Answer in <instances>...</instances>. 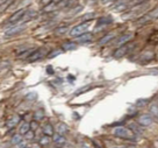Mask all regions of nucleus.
Returning <instances> with one entry per match:
<instances>
[{
  "label": "nucleus",
  "instance_id": "obj_30",
  "mask_svg": "<svg viewBox=\"0 0 158 148\" xmlns=\"http://www.w3.org/2000/svg\"><path fill=\"white\" fill-rule=\"evenodd\" d=\"M89 88H91V86H89V85H87V86H85V88H81V89H79L78 91H77V95H80V93H82V92L87 91Z\"/></svg>",
  "mask_w": 158,
  "mask_h": 148
},
{
  "label": "nucleus",
  "instance_id": "obj_26",
  "mask_svg": "<svg viewBox=\"0 0 158 148\" xmlns=\"http://www.w3.org/2000/svg\"><path fill=\"white\" fill-rule=\"evenodd\" d=\"M29 126H30V130H31V131H35V130H36V127L38 126L37 120H33V121H30V123H29Z\"/></svg>",
  "mask_w": 158,
  "mask_h": 148
},
{
  "label": "nucleus",
  "instance_id": "obj_16",
  "mask_svg": "<svg viewBox=\"0 0 158 148\" xmlns=\"http://www.w3.org/2000/svg\"><path fill=\"white\" fill-rule=\"evenodd\" d=\"M21 141H22V135H21L20 133H17V134H15V135H13V137H12L10 144H12V145H16V146H17Z\"/></svg>",
  "mask_w": 158,
  "mask_h": 148
},
{
  "label": "nucleus",
  "instance_id": "obj_2",
  "mask_svg": "<svg viewBox=\"0 0 158 148\" xmlns=\"http://www.w3.org/2000/svg\"><path fill=\"white\" fill-rule=\"evenodd\" d=\"M89 27V22H81L77 26H75L71 30H70V35L73 37H77L79 35H81L82 33H85Z\"/></svg>",
  "mask_w": 158,
  "mask_h": 148
},
{
  "label": "nucleus",
  "instance_id": "obj_23",
  "mask_svg": "<svg viewBox=\"0 0 158 148\" xmlns=\"http://www.w3.org/2000/svg\"><path fill=\"white\" fill-rule=\"evenodd\" d=\"M113 20L112 19H109V18H102V19H100L99 21H98V25H105V23H110Z\"/></svg>",
  "mask_w": 158,
  "mask_h": 148
},
{
  "label": "nucleus",
  "instance_id": "obj_15",
  "mask_svg": "<svg viewBox=\"0 0 158 148\" xmlns=\"http://www.w3.org/2000/svg\"><path fill=\"white\" fill-rule=\"evenodd\" d=\"M30 130V126H29V123H24V124H22L21 126H20V130H19V133L21 134V135H24L28 131Z\"/></svg>",
  "mask_w": 158,
  "mask_h": 148
},
{
  "label": "nucleus",
  "instance_id": "obj_8",
  "mask_svg": "<svg viewBox=\"0 0 158 148\" xmlns=\"http://www.w3.org/2000/svg\"><path fill=\"white\" fill-rule=\"evenodd\" d=\"M92 39H93V34H92V33H87V32H85V33H82L81 35L77 36V41L80 42V43L89 42Z\"/></svg>",
  "mask_w": 158,
  "mask_h": 148
},
{
  "label": "nucleus",
  "instance_id": "obj_3",
  "mask_svg": "<svg viewBox=\"0 0 158 148\" xmlns=\"http://www.w3.org/2000/svg\"><path fill=\"white\" fill-rule=\"evenodd\" d=\"M154 123V118L150 114H142L137 119V124L141 126H150Z\"/></svg>",
  "mask_w": 158,
  "mask_h": 148
},
{
  "label": "nucleus",
  "instance_id": "obj_10",
  "mask_svg": "<svg viewBox=\"0 0 158 148\" xmlns=\"http://www.w3.org/2000/svg\"><path fill=\"white\" fill-rule=\"evenodd\" d=\"M128 51V47L126 46V44H123V46H120L116 50H115V53H114V57H116V58H119V57H122Z\"/></svg>",
  "mask_w": 158,
  "mask_h": 148
},
{
  "label": "nucleus",
  "instance_id": "obj_20",
  "mask_svg": "<svg viewBox=\"0 0 158 148\" xmlns=\"http://www.w3.org/2000/svg\"><path fill=\"white\" fill-rule=\"evenodd\" d=\"M68 32V26H61L56 29V34L58 35H62V34H65Z\"/></svg>",
  "mask_w": 158,
  "mask_h": 148
},
{
  "label": "nucleus",
  "instance_id": "obj_13",
  "mask_svg": "<svg viewBox=\"0 0 158 148\" xmlns=\"http://www.w3.org/2000/svg\"><path fill=\"white\" fill-rule=\"evenodd\" d=\"M43 133L45 134V135H49V137H51V135H54V127H52V125L51 124H45L44 126H43Z\"/></svg>",
  "mask_w": 158,
  "mask_h": 148
},
{
  "label": "nucleus",
  "instance_id": "obj_28",
  "mask_svg": "<svg viewBox=\"0 0 158 148\" xmlns=\"http://www.w3.org/2000/svg\"><path fill=\"white\" fill-rule=\"evenodd\" d=\"M52 1H54V0H41V5L44 6V7H47V6H49Z\"/></svg>",
  "mask_w": 158,
  "mask_h": 148
},
{
  "label": "nucleus",
  "instance_id": "obj_29",
  "mask_svg": "<svg viewBox=\"0 0 158 148\" xmlns=\"http://www.w3.org/2000/svg\"><path fill=\"white\" fill-rule=\"evenodd\" d=\"M157 12H158V9H157V8H155V9L152 11V12H150V13H149V15H150V18H151V19H155V18L157 16Z\"/></svg>",
  "mask_w": 158,
  "mask_h": 148
},
{
  "label": "nucleus",
  "instance_id": "obj_5",
  "mask_svg": "<svg viewBox=\"0 0 158 148\" xmlns=\"http://www.w3.org/2000/svg\"><path fill=\"white\" fill-rule=\"evenodd\" d=\"M26 14V9H20V11H16L10 18H9V23H14V22H17V21H20L22 18H23V15Z\"/></svg>",
  "mask_w": 158,
  "mask_h": 148
},
{
  "label": "nucleus",
  "instance_id": "obj_14",
  "mask_svg": "<svg viewBox=\"0 0 158 148\" xmlns=\"http://www.w3.org/2000/svg\"><path fill=\"white\" fill-rule=\"evenodd\" d=\"M54 142H55V144H57V145H63V144H65V142H66V139L63 137V134L57 133V134H55V135H54Z\"/></svg>",
  "mask_w": 158,
  "mask_h": 148
},
{
  "label": "nucleus",
  "instance_id": "obj_27",
  "mask_svg": "<svg viewBox=\"0 0 158 148\" xmlns=\"http://www.w3.org/2000/svg\"><path fill=\"white\" fill-rule=\"evenodd\" d=\"M126 8H127V5H126V4H120V5H117V6L114 7L115 11H123V9H126Z\"/></svg>",
  "mask_w": 158,
  "mask_h": 148
},
{
  "label": "nucleus",
  "instance_id": "obj_11",
  "mask_svg": "<svg viewBox=\"0 0 158 148\" xmlns=\"http://www.w3.org/2000/svg\"><path fill=\"white\" fill-rule=\"evenodd\" d=\"M56 131H57V133H59V134H65V133L69 132V127H68V125H65L64 123H59V124L56 126Z\"/></svg>",
  "mask_w": 158,
  "mask_h": 148
},
{
  "label": "nucleus",
  "instance_id": "obj_24",
  "mask_svg": "<svg viewBox=\"0 0 158 148\" xmlns=\"http://www.w3.org/2000/svg\"><path fill=\"white\" fill-rule=\"evenodd\" d=\"M24 137H26V139H27V140H33V139H34V131L29 130V131L24 134Z\"/></svg>",
  "mask_w": 158,
  "mask_h": 148
},
{
  "label": "nucleus",
  "instance_id": "obj_9",
  "mask_svg": "<svg viewBox=\"0 0 158 148\" xmlns=\"http://www.w3.org/2000/svg\"><path fill=\"white\" fill-rule=\"evenodd\" d=\"M130 39H131V35H130V34H123L122 36H120V37L115 41V46H117V47L123 46V44H126Z\"/></svg>",
  "mask_w": 158,
  "mask_h": 148
},
{
  "label": "nucleus",
  "instance_id": "obj_18",
  "mask_svg": "<svg viewBox=\"0 0 158 148\" xmlns=\"http://www.w3.org/2000/svg\"><path fill=\"white\" fill-rule=\"evenodd\" d=\"M76 48H77V44H76L75 42H68V43H65V44L63 46V49L66 50V51L73 50V49H76Z\"/></svg>",
  "mask_w": 158,
  "mask_h": 148
},
{
  "label": "nucleus",
  "instance_id": "obj_19",
  "mask_svg": "<svg viewBox=\"0 0 158 148\" xmlns=\"http://www.w3.org/2000/svg\"><path fill=\"white\" fill-rule=\"evenodd\" d=\"M49 142H50L49 135H45V134H44V137H42V138L40 139V145H42V146H45V145H48Z\"/></svg>",
  "mask_w": 158,
  "mask_h": 148
},
{
  "label": "nucleus",
  "instance_id": "obj_22",
  "mask_svg": "<svg viewBox=\"0 0 158 148\" xmlns=\"http://www.w3.org/2000/svg\"><path fill=\"white\" fill-rule=\"evenodd\" d=\"M34 117H35V120H41L43 117H44V113H43V111H36L35 112V114H34Z\"/></svg>",
  "mask_w": 158,
  "mask_h": 148
},
{
  "label": "nucleus",
  "instance_id": "obj_1",
  "mask_svg": "<svg viewBox=\"0 0 158 148\" xmlns=\"http://www.w3.org/2000/svg\"><path fill=\"white\" fill-rule=\"evenodd\" d=\"M114 135L121 138V139H124V140H131V141H135L136 140V135L134 134V132L127 127H116L114 128Z\"/></svg>",
  "mask_w": 158,
  "mask_h": 148
},
{
  "label": "nucleus",
  "instance_id": "obj_25",
  "mask_svg": "<svg viewBox=\"0 0 158 148\" xmlns=\"http://www.w3.org/2000/svg\"><path fill=\"white\" fill-rule=\"evenodd\" d=\"M150 19H151V18H150V15L148 14V15H144V16H142V18H141V19H140V20H138L137 22H138V23H144V22L149 21Z\"/></svg>",
  "mask_w": 158,
  "mask_h": 148
},
{
  "label": "nucleus",
  "instance_id": "obj_32",
  "mask_svg": "<svg viewBox=\"0 0 158 148\" xmlns=\"http://www.w3.org/2000/svg\"><path fill=\"white\" fill-rule=\"evenodd\" d=\"M36 97H37V95H36V93H35V92H31V93H29V95H28V96H27V97H26V98H27V99H29V100H30V99H35V98H36Z\"/></svg>",
  "mask_w": 158,
  "mask_h": 148
},
{
  "label": "nucleus",
  "instance_id": "obj_12",
  "mask_svg": "<svg viewBox=\"0 0 158 148\" xmlns=\"http://www.w3.org/2000/svg\"><path fill=\"white\" fill-rule=\"evenodd\" d=\"M113 37H114V34H113V33H108V34H106V35H105L102 39H100L98 43H99L100 46H103V44L108 43V42H109V41H110Z\"/></svg>",
  "mask_w": 158,
  "mask_h": 148
},
{
  "label": "nucleus",
  "instance_id": "obj_4",
  "mask_svg": "<svg viewBox=\"0 0 158 148\" xmlns=\"http://www.w3.org/2000/svg\"><path fill=\"white\" fill-rule=\"evenodd\" d=\"M44 55V50L43 49H37V50H34L30 53V55L28 56V61L30 62H34V61H37V60H41Z\"/></svg>",
  "mask_w": 158,
  "mask_h": 148
},
{
  "label": "nucleus",
  "instance_id": "obj_17",
  "mask_svg": "<svg viewBox=\"0 0 158 148\" xmlns=\"http://www.w3.org/2000/svg\"><path fill=\"white\" fill-rule=\"evenodd\" d=\"M149 114L152 117V118H157L158 116V107L156 104H154V105H151L150 106V109H149Z\"/></svg>",
  "mask_w": 158,
  "mask_h": 148
},
{
  "label": "nucleus",
  "instance_id": "obj_6",
  "mask_svg": "<svg viewBox=\"0 0 158 148\" xmlns=\"http://www.w3.org/2000/svg\"><path fill=\"white\" fill-rule=\"evenodd\" d=\"M23 29H24V27H23V26H19V25H16V26H13V27H10L9 29H7V30L5 32V35H6V36H12V35H15V34H17V33L22 32Z\"/></svg>",
  "mask_w": 158,
  "mask_h": 148
},
{
  "label": "nucleus",
  "instance_id": "obj_31",
  "mask_svg": "<svg viewBox=\"0 0 158 148\" xmlns=\"http://www.w3.org/2000/svg\"><path fill=\"white\" fill-rule=\"evenodd\" d=\"M61 53H62L61 50H56V51H52V53H50V54H49V57H50V58H51V57H55V56L59 55Z\"/></svg>",
  "mask_w": 158,
  "mask_h": 148
},
{
  "label": "nucleus",
  "instance_id": "obj_7",
  "mask_svg": "<svg viewBox=\"0 0 158 148\" xmlns=\"http://www.w3.org/2000/svg\"><path fill=\"white\" fill-rule=\"evenodd\" d=\"M20 120H21V117L20 116H13V117H10L8 120H7V123H6V126L8 127V128H14L19 123H20Z\"/></svg>",
  "mask_w": 158,
  "mask_h": 148
},
{
  "label": "nucleus",
  "instance_id": "obj_33",
  "mask_svg": "<svg viewBox=\"0 0 158 148\" xmlns=\"http://www.w3.org/2000/svg\"><path fill=\"white\" fill-rule=\"evenodd\" d=\"M110 1H113V0H101L102 4H108V2H110Z\"/></svg>",
  "mask_w": 158,
  "mask_h": 148
},
{
  "label": "nucleus",
  "instance_id": "obj_21",
  "mask_svg": "<svg viewBox=\"0 0 158 148\" xmlns=\"http://www.w3.org/2000/svg\"><path fill=\"white\" fill-rule=\"evenodd\" d=\"M93 18H94V14L93 13H88V14H84L82 18H81V20H82V22H88Z\"/></svg>",
  "mask_w": 158,
  "mask_h": 148
},
{
  "label": "nucleus",
  "instance_id": "obj_34",
  "mask_svg": "<svg viewBox=\"0 0 158 148\" xmlns=\"http://www.w3.org/2000/svg\"><path fill=\"white\" fill-rule=\"evenodd\" d=\"M55 2H59V1H62V0H54Z\"/></svg>",
  "mask_w": 158,
  "mask_h": 148
}]
</instances>
